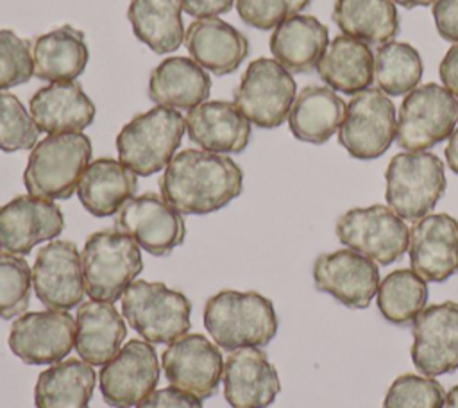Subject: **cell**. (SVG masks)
<instances>
[{"label":"cell","mask_w":458,"mask_h":408,"mask_svg":"<svg viewBox=\"0 0 458 408\" xmlns=\"http://www.w3.org/2000/svg\"><path fill=\"white\" fill-rule=\"evenodd\" d=\"M243 172L227 156L184 149L166 165L161 197L182 215H208L222 209L242 193Z\"/></svg>","instance_id":"cell-1"},{"label":"cell","mask_w":458,"mask_h":408,"mask_svg":"<svg viewBox=\"0 0 458 408\" xmlns=\"http://www.w3.org/2000/svg\"><path fill=\"white\" fill-rule=\"evenodd\" d=\"M204 326L222 351L263 347L277 333V315L270 299L258 292L222 290L204 306Z\"/></svg>","instance_id":"cell-2"},{"label":"cell","mask_w":458,"mask_h":408,"mask_svg":"<svg viewBox=\"0 0 458 408\" xmlns=\"http://www.w3.org/2000/svg\"><path fill=\"white\" fill-rule=\"evenodd\" d=\"M91 141L82 132L48 134L30 150L23 184L34 197L70 199L91 159Z\"/></svg>","instance_id":"cell-3"},{"label":"cell","mask_w":458,"mask_h":408,"mask_svg":"<svg viewBox=\"0 0 458 408\" xmlns=\"http://www.w3.org/2000/svg\"><path fill=\"white\" fill-rule=\"evenodd\" d=\"M86 293L93 301L116 302L143 270L140 245L118 229L88 236L81 252Z\"/></svg>","instance_id":"cell-4"},{"label":"cell","mask_w":458,"mask_h":408,"mask_svg":"<svg viewBox=\"0 0 458 408\" xmlns=\"http://www.w3.org/2000/svg\"><path fill=\"white\" fill-rule=\"evenodd\" d=\"M186 131V120L177 109L156 106L136 115L116 136L118 161L136 175H152L172 161Z\"/></svg>","instance_id":"cell-5"},{"label":"cell","mask_w":458,"mask_h":408,"mask_svg":"<svg viewBox=\"0 0 458 408\" xmlns=\"http://www.w3.org/2000/svg\"><path fill=\"white\" fill-rule=\"evenodd\" d=\"M385 199L403 220H420L445 191L444 163L433 152L408 150L395 154L385 172Z\"/></svg>","instance_id":"cell-6"},{"label":"cell","mask_w":458,"mask_h":408,"mask_svg":"<svg viewBox=\"0 0 458 408\" xmlns=\"http://www.w3.org/2000/svg\"><path fill=\"white\" fill-rule=\"evenodd\" d=\"M122 315L148 344H170L191 326L188 297L159 281H134L122 295Z\"/></svg>","instance_id":"cell-7"},{"label":"cell","mask_w":458,"mask_h":408,"mask_svg":"<svg viewBox=\"0 0 458 408\" xmlns=\"http://www.w3.org/2000/svg\"><path fill=\"white\" fill-rule=\"evenodd\" d=\"M456 123L458 98L440 84H422L401 104L395 140L404 150H426L449 138Z\"/></svg>","instance_id":"cell-8"},{"label":"cell","mask_w":458,"mask_h":408,"mask_svg":"<svg viewBox=\"0 0 458 408\" xmlns=\"http://www.w3.org/2000/svg\"><path fill=\"white\" fill-rule=\"evenodd\" d=\"M295 81L276 59L258 57L243 72L234 104L247 120L263 129L279 127L295 100Z\"/></svg>","instance_id":"cell-9"},{"label":"cell","mask_w":458,"mask_h":408,"mask_svg":"<svg viewBox=\"0 0 458 408\" xmlns=\"http://www.w3.org/2000/svg\"><path fill=\"white\" fill-rule=\"evenodd\" d=\"M335 231L345 247L377 265L397 261L410 245L408 225L390 208L381 204L345 211L336 220Z\"/></svg>","instance_id":"cell-10"},{"label":"cell","mask_w":458,"mask_h":408,"mask_svg":"<svg viewBox=\"0 0 458 408\" xmlns=\"http://www.w3.org/2000/svg\"><path fill=\"white\" fill-rule=\"evenodd\" d=\"M395 129L394 102L381 89L367 88L351 98L338 141L356 159H376L392 145Z\"/></svg>","instance_id":"cell-11"},{"label":"cell","mask_w":458,"mask_h":408,"mask_svg":"<svg viewBox=\"0 0 458 408\" xmlns=\"http://www.w3.org/2000/svg\"><path fill=\"white\" fill-rule=\"evenodd\" d=\"M114 229L152 256L170 254L186 236L182 213L152 191L129 199L114 217Z\"/></svg>","instance_id":"cell-12"},{"label":"cell","mask_w":458,"mask_h":408,"mask_svg":"<svg viewBox=\"0 0 458 408\" xmlns=\"http://www.w3.org/2000/svg\"><path fill=\"white\" fill-rule=\"evenodd\" d=\"M75 345V319L63 310L29 311L11 324L9 347L27 365H54Z\"/></svg>","instance_id":"cell-13"},{"label":"cell","mask_w":458,"mask_h":408,"mask_svg":"<svg viewBox=\"0 0 458 408\" xmlns=\"http://www.w3.org/2000/svg\"><path fill=\"white\" fill-rule=\"evenodd\" d=\"M159 381L156 349L143 340H129L98 374L104 401L113 408H131L154 392Z\"/></svg>","instance_id":"cell-14"},{"label":"cell","mask_w":458,"mask_h":408,"mask_svg":"<svg viewBox=\"0 0 458 408\" xmlns=\"http://www.w3.org/2000/svg\"><path fill=\"white\" fill-rule=\"evenodd\" d=\"M411 361L424 376L458 369V302L429 304L413 320Z\"/></svg>","instance_id":"cell-15"},{"label":"cell","mask_w":458,"mask_h":408,"mask_svg":"<svg viewBox=\"0 0 458 408\" xmlns=\"http://www.w3.org/2000/svg\"><path fill=\"white\" fill-rule=\"evenodd\" d=\"M32 288L48 310L68 311L82 302L86 293L82 263L73 242L52 240L38 251Z\"/></svg>","instance_id":"cell-16"},{"label":"cell","mask_w":458,"mask_h":408,"mask_svg":"<svg viewBox=\"0 0 458 408\" xmlns=\"http://www.w3.org/2000/svg\"><path fill=\"white\" fill-rule=\"evenodd\" d=\"M224 363L220 347L199 333L182 335L170 342L161 356L168 383L199 399H208L216 394Z\"/></svg>","instance_id":"cell-17"},{"label":"cell","mask_w":458,"mask_h":408,"mask_svg":"<svg viewBox=\"0 0 458 408\" xmlns=\"http://www.w3.org/2000/svg\"><path fill=\"white\" fill-rule=\"evenodd\" d=\"M315 288L329 293L352 310L369 308L379 288L376 261L352 251L340 249L320 254L313 263Z\"/></svg>","instance_id":"cell-18"},{"label":"cell","mask_w":458,"mask_h":408,"mask_svg":"<svg viewBox=\"0 0 458 408\" xmlns=\"http://www.w3.org/2000/svg\"><path fill=\"white\" fill-rule=\"evenodd\" d=\"M64 229L61 208L30 193L0 206V251L27 256L38 243L54 240Z\"/></svg>","instance_id":"cell-19"},{"label":"cell","mask_w":458,"mask_h":408,"mask_svg":"<svg viewBox=\"0 0 458 408\" xmlns=\"http://www.w3.org/2000/svg\"><path fill=\"white\" fill-rule=\"evenodd\" d=\"M410 263L424 281L440 283L458 272V220L426 215L410 229Z\"/></svg>","instance_id":"cell-20"},{"label":"cell","mask_w":458,"mask_h":408,"mask_svg":"<svg viewBox=\"0 0 458 408\" xmlns=\"http://www.w3.org/2000/svg\"><path fill=\"white\" fill-rule=\"evenodd\" d=\"M281 390L276 367L259 347L231 351L224 363V397L231 408H268Z\"/></svg>","instance_id":"cell-21"},{"label":"cell","mask_w":458,"mask_h":408,"mask_svg":"<svg viewBox=\"0 0 458 408\" xmlns=\"http://www.w3.org/2000/svg\"><path fill=\"white\" fill-rule=\"evenodd\" d=\"M186 132L202 150L240 154L247 149L252 129L234 102L206 100L186 115Z\"/></svg>","instance_id":"cell-22"},{"label":"cell","mask_w":458,"mask_h":408,"mask_svg":"<svg viewBox=\"0 0 458 408\" xmlns=\"http://www.w3.org/2000/svg\"><path fill=\"white\" fill-rule=\"evenodd\" d=\"M38 129L47 134L82 132L95 120V104L75 81L50 82L39 88L29 104Z\"/></svg>","instance_id":"cell-23"},{"label":"cell","mask_w":458,"mask_h":408,"mask_svg":"<svg viewBox=\"0 0 458 408\" xmlns=\"http://www.w3.org/2000/svg\"><path fill=\"white\" fill-rule=\"evenodd\" d=\"M184 43L191 59L216 75L238 70L249 54L247 38L220 18L191 21L184 34Z\"/></svg>","instance_id":"cell-24"},{"label":"cell","mask_w":458,"mask_h":408,"mask_svg":"<svg viewBox=\"0 0 458 408\" xmlns=\"http://www.w3.org/2000/svg\"><path fill=\"white\" fill-rule=\"evenodd\" d=\"M138 175L122 161L98 157L86 166L77 184V197L93 217H111L134 197Z\"/></svg>","instance_id":"cell-25"},{"label":"cell","mask_w":458,"mask_h":408,"mask_svg":"<svg viewBox=\"0 0 458 408\" xmlns=\"http://www.w3.org/2000/svg\"><path fill=\"white\" fill-rule=\"evenodd\" d=\"M125 336V322L111 302L91 299L77 308L73 347L89 365H106L113 360Z\"/></svg>","instance_id":"cell-26"},{"label":"cell","mask_w":458,"mask_h":408,"mask_svg":"<svg viewBox=\"0 0 458 408\" xmlns=\"http://www.w3.org/2000/svg\"><path fill=\"white\" fill-rule=\"evenodd\" d=\"M211 93L208 72L190 57H166L148 77V97L157 106L190 111Z\"/></svg>","instance_id":"cell-27"},{"label":"cell","mask_w":458,"mask_h":408,"mask_svg":"<svg viewBox=\"0 0 458 408\" xmlns=\"http://www.w3.org/2000/svg\"><path fill=\"white\" fill-rule=\"evenodd\" d=\"M329 32L324 23L310 14H295L279 23L270 36L274 59L293 73H306L317 68Z\"/></svg>","instance_id":"cell-28"},{"label":"cell","mask_w":458,"mask_h":408,"mask_svg":"<svg viewBox=\"0 0 458 408\" xmlns=\"http://www.w3.org/2000/svg\"><path fill=\"white\" fill-rule=\"evenodd\" d=\"M317 73L331 89L356 95L372 84V50L365 41L340 34L327 43L317 64Z\"/></svg>","instance_id":"cell-29"},{"label":"cell","mask_w":458,"mask_h":408,"mask_svg":"<svg viewBox=\"0 0 458 408\" xmlns=\"http://www.w3.org/2000/svg\"><path fill=\"white\" fill-rule=\"evenodd\" d=\"M347 106L329 86H306L288 113L292 134L306 143H326L342 125Z\"/></svg>","instance_id":"cell-30"},{"label":"cell","mask_w":458,"mask_h":408,"mask_svg":"<svg viewBox=\"0 0 458 408\" xmlns=\"http://www.w3.org/2000/svg\"><path fill=\"white\" fill-rule=\"evenodd\" d=\"M84 32L72 25H61L39 36L32 47L34 75L48 82L77 79L88 64Z\"/></svg>","instance_id":"cell-31"},{"label":"cell","mask_w":458,"mask_h":408,"mask_svg":"<svg viewBox=\"0 0 458 408\" xmlns=\"http://www.w3.org/2000/svg\"><path fill=\"white\" fill-rule=\"evenodd\" d=\"M97 383L93 365L70 358L45 369L34 385L36 408H89Z\"/></svg>","instance_id":"cell-32"},{"label":"cell","mask_w":458,"mask_h":408,"mask_svg":"<svg viewBox=\"0 0 458 408\" xmlns=\"http://www.w3.org/2000/svg\"><path fill=\"white\" fill-rule=\"evenodd\" d=\"M182 0H131L127 18L134 36L152 52H175L184 41Z\"/></svg>","instance_id":"cell-33"},{"label":"cell","mask_w":458,"mask_h":408,"mask_svg":"<svg viewBox=\"0 0 458 408\" xmlns=\"http://www.w3.org/2000/svg\"><path fill=\"white\" fill-rule=\"evenodd\" d=\"M333 20L345 36L365 43L385 45L399 32V14L392 0H336Z\"/></svg>","instance_id":"cell-34"},{"label":"cell","mask_w":458,"mask_h":408,"mask_svg":"<svg viewBox=\"0 0 458 408\" xmlns=\"http://www.w3.org/2000/svg\"><path fill=\"white\" fill-rule=\"evenodd\" d=\"M376 297L381 315L392 324L404 326L426 308L428 285L415 270L399 268L379 283Z\"/></svg>","instance_id":"cell-35"},{"label":"cell","mask_w":458,"mask_h":408,"mask_svg":"<svg viewBox=\"0 0 458 408\" xmlns=\"http://www.w3.org/2000/svg\"><path fill=\"white\" fill-rule=\"evenodd\" d=\"M422 77L419 52L403 41L381 45L374 54V79L385 95L397 97L417 88Z\"/></svg>","instance_id":"cell-36"},{"label":"cell","mask_w":458,"mask_h":408,"mask_svg":"<svg viewBox=\"0 0 458 408\" xmlns=\"http://www.w3.org/2000/svg\"><path fill=\"white\" fill-rule=\"evenodd\" d=\"M32 270L16 254L0 252V319H14L29 308Z\"/></svg>","instance_id":"cell-37"},{"label":"cell","mask_w":458,"mask_h":408,"mask_svg":"<svg viewBox=\"0 0 458 408\" xmlns=\"http://www.w3.org/2000/svg\"><path fill=\"white\" fill-rule=\"evenodd\" d=\"M39 129L20 98L0 91V150L16 152L34 149Z\"/></svg>","instance_id":"cell-38"},{"label":"cell","mask_w":458,"mask_h":408,"mask_svg":"<svg viewBox=\"0 0 458 408\" xmlns=\"http://www.w3.org/2000/svg\"><path fill=\"white\" fill-rule=\"evenodd\" d=\"M444 387L431 376L403 374L394 379L383 408H442Z\"/></svg>","instance_id":"cell-39"},{"label":"cell","mask_w":458,"mask_h":408,"mask_svg":"<svg viewBox=\"0 0 458 408\" xmlns=\"http://www.w3.org/2000/svg\"><path fill=\"white\" fill-rule=\"evenodd\" d=\"M34 75L30 41L11 29L0 30V89L25 84Z\"/></svg>","instance_id":"cell-40"},{"label":"cell","mask_w":458,"mask_h":408,"mask_svg":"<svg viewBox=\"0 0 458 408\" xmlns=\"http://www.w3.org/2000/svg\"><path fill=\"white\" fill-rule=\"evenodd\" d=\"M311 0H236V11L249 27L268 30L295 16Z\"/></svg>","instance_id":"cell-41"},{"label":"cell","mask_w":458,"mask_h":408,"mask_svg":"<svg viewBox=\"0 0 458 408\" xmlns=\"http://www.w3.org/2000/svg\"><path fill=\"white\" fill-rule=\"evenodd\" d=\"M136 408H202V399L177 387H166L148 394Z\"/></svg>","instance_id":"cell-42"},{"label":"cell","mask_w":458,"mask_h":408,"mask_svg":"<svg viewBox=\"0 0 458 408\" xmlns=\"http://www.w3.org/2000/svg\"><path fill=\"white\" fill-rule=\"evenodd\" d=\"M433 18L438 34L445 41L458 43V0H437Z\"/></svg>","instance_id":"cell-43"},{"label":"cell","mask_w":458,"mask_h":408,"mask_svg":"<svg viewBox=\"0 0 458 408\" xmlns=\"http://www.w3.org/2000/svg\"><path fill=\"white\" fill-rule=\"evenodd\" d=\"M234 0H182V9L193 18H215L229 13Z\"/></svg>","instance_id":"cell-44"},{"label":"cell","mask_w":458,"mask_h":408,"mask_svg":"<svg viewBox=\"0 0 458 408\" xmlns=\"http://www.w3.org/2000/svg\"><path fill=\"white\" fill-rule=\"evenodd\" d=\"M438 70L444 88L458 98V43H453V47L445 52Z\"/></svg>","instance_id":"cell-45"},{"label":"cell","mask_w":458,"mask_h":408,"mask_svg":"<svg viewBox=\"0 0 458 408\" xmlns=\"http://www.w3.org/2000/svg\"><path fill=\"white\" fill-rule=\"evenodd\" d=\"M445 161H447L449 168L454 174H458V127L449 136V141H447V147H445Z\"/></svg>","instance_id":"cell-46"},{"label":"cell","mask_w":458,"mask_h":408,"mask_svg":"<svg viewBox=\"0 0 458 408\" xmlns=\"http://www.w3.org/2000/svg\"><path fill=\"white\" fill-rule=\"evenodd\" d=\"M442 408H458V385H454L444 397Z\"/></svg>","instance_id":"cell-47"},{"label":"cell","mask_w":458,"mask_h":408,"mask_svg":"<svg viewBox=\"0 0 458 408\" xmlns=\"http://www.w3.org/2000/svg\"><path fill=\"white\" fill-rule=\"evenodd\" d=\"M406 9H411V7H424V5H429V4H435L437 0H392Z\"/></svg>","instance_id":"cell-48"}]
</instances>
